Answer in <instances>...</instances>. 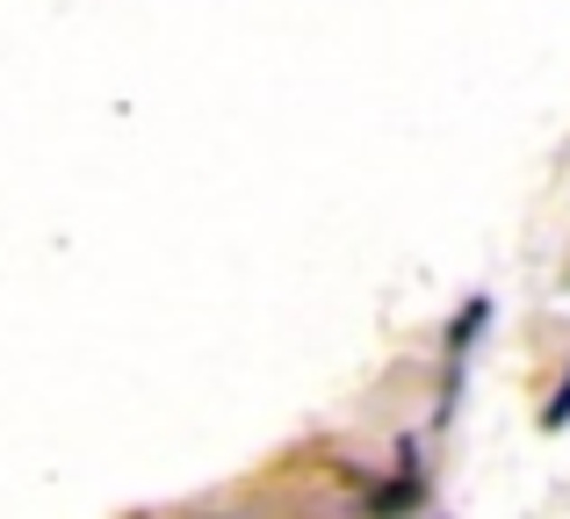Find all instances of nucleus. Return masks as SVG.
I'll return each mask as SVG.
<instances>
[]
</instances>
